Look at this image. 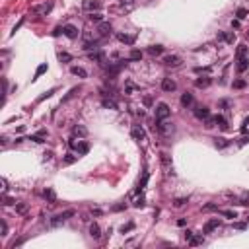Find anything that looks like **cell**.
Wrapping results in <instances>:
<instances>
[{"label": "cell", "mask_w": 249, "mask_h": 249, "mask_svg": "<svg viewBox=\"0 0 249 249\" xmlns=\"http://www.w3.org/2000/svg\"><path fill=\"white\" fill-rule=\"evenodd\" d=\"M249 49H247V45H238V51H236V61H238V64H236V68H238V72H245L247 68H249Z\"/></svg>", "instance_id": "obj_1"}, {"label": "cell", "mask_w": 249, "mask_h": 249, "mask_svg": "<svg viewBox=\"0 0 249 249\" xmlns=\"http://www.w3.org/2000/svg\"><path fill=\"white\" fill-rule=\"evenodd\" d=\"M68 146H70L74 152H78V156H84V154H88V150H90V144H88L86 140H76V136L70 138Z\"/></svg>", "instance_id": "obj_2"}, {"label": "cell", "mask_w": 249, "mask_h": 249, "mask_svg": "<svg viewBox=\"0 0 249 249\" xmlns=\"http://www.w3.org/2000/svg\"><path fill=\"white\" fill-rule=\"evenodd\" d=\"M55 8V0H45L43 4H37V6H31V12L37 14V16H47L51 14V10Z\"/></svg>", "instance_id": "obj_3"}, {"label": "cell", "mask_w": 249, "mask_h": 249, "mask_svg": "<svg viewBox=\"0 0 249 249\" xmlns=\"http://www.w3.org/2000/svg\"><path fill=\"white\" fill-rule=\"evenodd\" d=\"M171 115V109L167 103H158L156 105V121H165Z\"/></svg>", "instance_id": "obj_4"}, {"label": "cell", "mask_w": 249, "mask_h": 249, "mask_svg": "<svg viewBox=\"0 0 249 249\" xmlns=\"http://www.w3.org/2000/svg\"><path fill=\"white\" fill-rule=\"evenodd\" d=\"M160 162H162V167H164L165 175H173V164H171V158H170V154L162 152V154H160Z\"/></svg>", "instance_id": "obj_5"}, {"label": "cell", "mask_w": 249, "mask_h": 249, "mask_svg": "<svg viewBox=\"0 0 249 249\" xmlns=\"http://www.w3.org/2000/svg\"><path fill=\"white\" fill-rule=\"evenodd\" d=\"M72 216H74V210H72V208H68V210L61 212V214H57V216L53 218V220H51V224H53V226H58L61 222H66L68 218H72Z\"/></svg>", "instance_id": "obj_6"}, {"label": "cell", "mask_w": 249, "mask_h": 249, "mask_svg": "<svg viewBox=\"0 0 249 249\" xmlns=\"http://www.w3.org/2000/svg\"><path fill=\"white\" fill-rule=\"evenodd\" d=\"M62 35H66L68 39H78V27L76 25H72V24H66V25H62Z\"/></svg>", "instance_id": "obj_7"}, {"label": "cell", "mask_w": 249, "mask_h": 249, "mask_svg": "<svg viewBox=\"0 0 249 249\" xmlns=\"http://www.w3.org/2000/svg\"><path fill=\"white\" fill-rule=\"evenodd\" d=\"M164 64L167 68H177V66H181V57H177V55H167V57H164Z\"/></svg>", "instance_id": "obj_8"}, {"label": "cell", "mask_w": 249, "mask_h": 249, "mask_svg": "<svg viewBox=\"0 0 249 249\" xmlns=\"http://www.w3.org/2000/svg\"><path fill=\"white\" fill-rule=\"evenodd\" d=\"M156 129H158L164 136H170V134L173 133V124H171V123H165V121H156Z\"/></svg>", "instance_id": "obj_9"}, {"label": "cell", "mask_w": 249, "mask_h": 249, "mask_svg": "<svg viewBox=\"0 0 249 249\" xmlns=\"http://www.w3.org/2000/svg\"><path fill=\"white\" fill-rule=\"evenodd\" d=\"M130 134H133V138H134V140H138V142L146 140V133H144V129L140 127V124H133V129H130Z\"/></svg>", "instance_id": "obj_10"}, {"label": "cell", "mask_w": 249, "mask_h": 249, "mask_svg": "<svg viewBox=\"0 0 249 249\" xmlns=\"http://www.w3.org/2000/svg\"><path fill=\"white\" fill-rule=\"evenodd\" d=\"M222 226V220H218V218H212V220H208L206 224H204V228H202V232L204 233H212L214 230H218Z\"/></svg>", "instance_id": "obj_11"}, {"label": "cell", "mask_w": 249, "mask_h": 249, "mask_svg": "<svg viewBox=\"0 0 249 249\" xmlns=\"http://www.w3.org/2000/svg\"><path fill=\"white\" fill-rule=\"evenodd\" d=\"M84 10H88V12H99L101 10V2H99V0H84Z\"/></svg>", "instance_id": "obj_12"}, {"label": "cell", "mask_w": 249, "mask_h": 249, "mask_svg": "<svg viewBox=\"0 0 249 249\" xmlns=\"http://www.w3.org/2000/svg\"><path fill=\"white\" fill-rule=\"evenodd\" d=\"M218 41H224V43H228V45H233V41H236V33H233V31H220V33H218Z\"/></svg>", "instance_id": "obj_13"}, {"label": "cell", "mask_w": 249, "mask_h": 249, "mask_svg": "<svg viewBox=\"0 0 249 249\" xmlns=\"http://www.w3.org/2000/svg\"><path fill=\"white\" fill-rule=\"evenodd\" d=\"M162 90L167 92V93L175 92V90H177V84H175V80H171V78H164V80H162Z\"/></svg>", "instance_id": "obj_14"}, {"label": "cell", "mask_w": 249, "mask_h": 249, "mask_svg": "<svg viewBox=\"0 0 249 249\" xmlns=\"http://www.w3.org/2000/svg\"><path fill=\"white\" fill-rule=\"evenodd\" d=\"M195 117H197V119H208V117H210L208 107H204V105H197V107H195Z\"/></svg>", "instance_id": "obj_15"}, {"label": "cell", "mask_w": 249, "mask_h": 249, "mask_svg": "<svg viewBox=\"0 0 249 249\" xmlns=\"http://www.w3.org/2000/svg\"><path fill=\"white\" fill-rule=\"evenodd\" d=\"M117 39H119L121 43H124V45H133L136 35H129V33H117Z\"/></svg>", "instance_id": "obj_16"}, {"label": "cell", "mask_w": 249, "mask_h": 249, "mask_svg": "<svg viewBox=\"0 0 249 249\" xmlns=\"http://www.w3.org/2000/svg\"><path fill=\"white\" fill-rule=\"evenodd\" d=\"M97 31H99V37H107V35H111V24L101 21L99 27H97Z\"/></svg>", "instance_id": "obj_17"}, {"label": "cell", "mask_w": 249, "mask_h": 249, "mask_svg": "<svg viewBox=\"0 0 249 249\" xmlns=\"http://www.w3.org/2000/svg\"><path fill=\"white\" fill-rule=\"evenodd\" d=\"M210 84H212V78H208V76H201V78H197V82H195V86L201 88V90L202 88H208Z\"/></svg>", "instance_id": "obj_18"}, {"label": "cell", "mask_w": 249, "mask_h": 249, "mask_svg": "<svg viewBox=\"0 0 249 249\" xmlns=\"http://www.w3.org/2000/svg\"><path fill=\"white\" fill-rule=\"evenodd\" d=\"M90 236H92L93 239H99V238H101V228L97 226V222H92V224H90Z\"/></svg>", "instance_id": "obj_19"}, {"label": "cell", "mask_w": 249, "mask_h": 249, "mask_svg": "<svg viewBox=\"0 0 249 249\" xmlns=\"http://www.w3.org/2000/svg\"><path fill=\"white\" fill-rule=\"evenodd\" d=\"M212 119H214V124H218L222 130H228V121H226L224 115H216V117H212Z\"/></svg>", "instance_id": "obj_20"}, {"label": "cell", "mask_w": 249, "mask_h": 249, "mask_svg": "<svg viewBox=\"0 0 249 249\" xmlns=\"http://www.w3.org/2000/svg\"><path fill=\"white\" fill-rule=\"evenodd\" d=\"M41 195H43V199H45V201H49L51 204H55V202H57V195H55V191H53V189H45V191H43Z\"/></svg>", "instance_id": "obj_21"}, {"label": "cell", "mask_w": 249, "mask_h": 249, "mask_svg": "<svg viewBox=\"0 0 249 249\" xmlns=\"http://www.w3.org/2000/svg\"><path fill=\"white\" fill-rule=\"evenodd\" d=\"M72 134H74V136H80V138H84V136H88V129L84 127V124H76V127L72 129Z\"/></svg>", "instance_id": "obj_22"}, {"label": "cell", "mask_w": 249, "mask_h": 249, "mask_svg": "<svg viewBox=\"0 0 249 249\" xmlns=\"http://www.w3.org/2000/svg\"><path fill=\"white\" fill-rule=\"evenodd\" d=\"M214 146H216V148H228L230 140H228V138H224V136H216L214 138Z\"/></svg>", "instance_id": "obj_23"}, {"label": "cell", "mask_w": 249, "mask_h": 249, "mask_svg": "<svg viewBox=\"0 0 249 249\" xmlns=\"http://www.w3.org/2000/svg\"><path fill=\"white\" fill-rule=\"evenodd\" d=\"M148 179H150V173H148V171H144L142 181L138 183V187H136V193H142V191H144V189H146V183H148Z\"/></svg>", "instance_id": "obj_24"}, {"label": "cell", "mask_w": 249, "mask_h": 249, "mask_svg": "<svg viewBox=\"0 0 249 249\" xmlns=\"http://www.w3.org/2000/svg\"><path fill=\"white\" fill-rule=\"evenodd\" d=\"M181 105H183V107H189V105H193V96H191L189 92H185V93L181 96Z\"/></svg>", "instance_id": "obj_25"}, {"label": "cell", "mask_w": 249, "mask_h": 249, "mask_svg": "<svg viewBox=\"0 0 249 249\" xmlns=\"http://www.w3.org/2000/svg\"><path fill=\"white\" fill-rule=\"evenodd\" d=\"M148 53H150L152 57H158V55L164 53V47H162V45H150V47H148Z\"/></svg>", "instance_id": "obj_26"}, {"label": "cell", "mask_w": 249, "mask_h": 249, "mask_svg": "<svg viewBox=\"0 0 249 249\" xmlns=\"http://www.w3.org/2000/svg\"><path fill=\"white\" fill-rule=\"evenodd\" d=\"M70 72H72L74 76H80V78H86V76H88V72H86L82 66H72V68H70Z\"/></svg>", "instance_id": "obj_27"}, {"label": "cell", "mask_w": 249, "mask_h": 249, "mask_svg": "<svg viewBox=\"0 0 249 249\" xmlns=\"http://www.w3.org/2000/svg\"><path fill=\"white\" fill-rule=\"evenodd\" d=\"M78 158H80V156H74V154H66V156L62 158V164H64V165H70V164L78 162Z\"/></svg>", "instance_id": "obj_28"}, {"label": "cell", "mask_w": 249, "mask_h": 249, "mask_svg": "<svg viewBox=\"0 0 249 249\" xmlns=\"http://www.w3.org/2000/svg\"><path fill=\"white\" fill-rule=\"evenodd\" d=\"M88 20H90V21H96V24H101V21H103V16H101L99 12H92L90 16H88Z\"/></svg>", "instance_id": "obj_29"}, {"label": "cell", "mask_w": 249, "mask_h": 249, "mask_svg": "<svg viewBox=\"0 0 249 249\" xmlns=\"http://www.w3.org/2000/svg\"><path fill=\"white\" fill-rule=\"evenodd\" d=\"M57 57H58V61H61V62H70V61H72V55L64 53V51H61V53H57Z\"/></svg>", "instance_id": "obj_30"}, {"label": "cell", "mask_w": 249, "mask_h": 249, "mask_svg": "<svg viewBox=\"0 0 249 249\" xmlns=\"http://www.w3.org/2000/svg\"><path fill=\"white\" fill-rule=\"evenodd\" d=\"M43 72H47V64H39V66H37V70H35V76H33L31 80L35 82V80H37V78L43 74Z\"/></svg>", "instance_id": "obj_31"}, {"label": "cell", "mask_w": 249, "mask_h": 249, "mask_svg": "<svg viewBox=\"0 0 249 249\" xmlns=\"http://www.w3.org/2000/svg\"><path fill=\"white\" fill-rule=\"evenodd\" d=\"M202 241H204V239H202L201 236H195V233H193V238L189 239V245H193V247H195V245H202Z\"/></svg>", "instance_id": "obj_32"}, {"label": "cell", "mask_w": 249, "mask_h": 249, "mask_svg": "<svg viewBox=\"0 0 249 249\" xmlns=\"http://www.w3.org/2000/svg\"><path fill=\"white\" fill-rule=\"evenodd\" d=\"M218 212H220L222 216H226V218H238V214L233 210H220V208H218Z\"/></svg>", "instance_id": "obj_33"}, {"label": "cell", "mask_w": 249, "mask_h": 249, "mask_svg": "<svg viewBox=\"0 0 249 249\" xmlns=\"http://www.w3.org/2000/svg\"><path fill=\"white\" fill-rule=\"evenodd\" d=\"M142 58V53L140 51H133V53H130V57H129V61H140Z\"/></svg>", "instance_id": "obj_34"}, {"label": "cell", "mask_w": 249, "mask_h": 249, "mask_svg": "<svg viewBox=\"0 0 249 249\" xmlns=\"http://www.w3.org/2000/svg\"><path fill=\"white\" fill-rule=\"evenodd\" d=\"M103 107H111V109H117V103L113 99H107V97H103Z\"/></svg>", "instance_id": "obj_35"}, {"label": "cell", "mask_w": 249, "mask_h": 249, "mask_svg": "<svg viewBox=\"0 0 249 249\" xmlns=\"http://www.w3.org/2000/svg\"><path fill=\"white\" fill-rule=\"evenodd\" d=\"M130 230H134V222H129L127 226H121V233H127Z\"/></svg>", "instance_id": "obj_36"}, {"label": "cell", "mask_w": 249, "mask_h": 249, "mask_svg": "<svg viewBox=\"0 0 249 249\" xmlns=\"http://www.w3.org/2000/svg\"><path fill=\"white\" fill-rule=\"evenodd\" d=\"M16 212H20V214H25V212H27V204H24V202H21V204H16Z\"/></svg>", "instance_id": "obj_37"}, {"label": "cell", "mask_w": 249, "mask_h": 249, "mask_svg": "<svg viewBox=\"0 0 249 249\" xmlns=\"http://www.w3.org/2000/svg\"><path fill=\"white\" fill-rule=\"evenodd\" d=\"M233 88H236V90H241V88H245V80H233Z\"/></svg>", "instance_id": "obj_38"}, {"label": "cell", "mask_w": 249, "mask_h": 249, "mask_svg": "<svg viewBox=\"0 0 249 249\" xmlns=\"http://www.w3.org/2000/svg\"><path fill=\"white\" fill-rule=\"evenodd\" d=\"M247 18V10L245 8H239L238 10V20H245Z\"/></svg>", "instance_id": "obj_39"}, {"label": "cell", "mask_w": 249, "mask_h": 249, "mask_svg": "<svg viewBox=\"0 0 249 249\" xmlns=\"http://www.w3.org/2000/svg\"><path fill=\"white\" fill-rule=\"evenodd\" d=\"M134 206H136V208H144V197H142V195H140V199L134 201Z\"/></svg>", "instance_id": "obj_40"}, {"label": "cell", "mask_w": 249, "mask_h": 249, "mask_svg": "<svg viewBox=\"0 0 249 249\" xmlns=\"http://www.w3.org/2000/svg\"><path fill=\"white\" fill-rule=\"evenodd\" d=\"M247 129H249V117H245V119H243V124H241V133H247Z\"/></svg>", "instance_id": "obj_41"}, {"label": "cell", "mask_w": 249, "mask_h": 249, "mask_svg": "<svg viewBox=\"0 0 249 249\" xmlns=\"http://www.w3.org/2000/svg\"><path fill=\"white\" fill-rule=\"evenodd\" d=\"M21 24H24V18H21V20L18 21V24H16V25H14V29H12V33H10V35H14V33H16V31H18V29L21 27Z\"/></svg>", "instance_id": "obj_42"}, {"label": "cell", "mask_w": 249, "mask_h": 249, "mask_svg": "<svg viewBox=\"0 0 249 249\" xmlns=\"http://www.w3.org/2000/svg\"><path fill=\"white\" fill-rule=\"evenodd\" d=\"M53 93H55V90H49V92L45 93V96H41V97H39V101H43V99H47V97H51V96H53Z\"/></svg>", "instance_id": "obj_43"}, {"label": "cell", "mask_w": 249, "mask_h": 249, "mask_svg": "<svg viewBox=\"0 0 249 249\" xmlns=\"http://www.w3.org/2000/svg\"><path fill=\"white\" fill-rule=\"evenodd\" d=\"M2 236H8V224L2 220Z\"/></svg>", "instance_id": "obj_44"}, {"label": "cell", "mask_w": 249, "mask_h": 249, "mask_svg": "<svg viewBox=\"0 0 249 249\" xmlns=\"http://www.w3.org/2000/svg\"><path fill=\"white\" fill-rule=\"evenodd\" d=\"M233 228H238V230H245V222H238V224H233Z\"/></svg>", "instance_id": "obj_45"}, {"label": "cell", "mask_w": 249, "mask_h": 249, "mask_svg": "<svg viewBox=\"0 0 249 249\" xmlns=\"http://www.w3.org/2000/svg\"><path fill=\"white\" fill-rule=\"evenodd\" d=\"M133 90H138V88H136V86H133V84H129V86H127V90H124V93H130Z\"/></svg>", "instance_id": "obj_46"}, {"label": "cell", "mask_w": 249, "mask_h": 249, "mask_svg": "<svg viewBox=\"0 0 249 249\" xmlns=\"http://www.w3.org/2000/svg\"><path fill=\"white\" fill-rule=\"evenodd\" d=\"M220 107L228 109V107H230V101H228V99H222V101H220Z\"/></svg>", "instance_id": "obj_47"}, {"label": "cell", "mask_w": 249, "mask_h": 249, "mask_svg": "<svg viewBox=\"0 0 249 249\" xmlns=\"http://www.w3.org/2000/svg\"><path fill=\"white\" fill-rule=\"evenodd\" d=\"M185 202H187V199H177V201H175V206H183Z\"/></svg>", "instance_id": "obj_48"}, {"label": "cell", "mask_w": 249, "mask_h": 249, "mask_svg": "<svg viewBox=\"0 0 249 249\" xmlns=\"http://www.w3.org/2000/svg\"><path fill=\"white\" fill-rule=\"evenodd\" d=\"M4 204H6V206H10V204H14V201L8 199V197H4Z\"/></svg>", "instance_id": "obj_49"}, {"label": "cell", "mask_w": 249, "mask_h": 249, "mask_svg": "<svg viewBox=\"0 0 249 249\" xmlns=\"http://www.w3.org/2000/svg\"><path fill=\"white\" fill-rule=\"evenodd\" d=\"M61 33H62V27H57L55 31H53V35H55V37H57V35H61Z\"/></svg>", "instance_id": "obj_50"}, {"label": "cell", "mask_w": 249, "mask_h": 249, "mask_svg": "<svg viewBox=\"0 0 249 249\" xmlns=\"http://www.w3.org/2000/svg\"><path fill=\"white\" fill-rule=\"evenodd\" d=\"M185 224H187L185 218H179V220H177V226H185Z\"/></svg>", "instance_id": "obj_51"}, {"label": "cell", "mask_w": 249, "mask_h": 249, "mask_svg": "<svg viewBox=\"0 0 249 249\" xmlns=\"http://www.w3.org/2000/svg\"><path fill=\"white\" fill-rule=\"evenodd\" d=\"M43 156H45V160H51V158H53V152H45Z\"/></svg>", "instance_id": "obj_52"}, {"label": "cell", "mask_w": 249, "mask_h": 249, "mask_svg": "<svg viewBox=\"0 0 249 249\" xmlns=\"http://www.w3.org/2000/svg\"><path fill=\"white\" fill-rule=\"evenodd\" d=\"M92 214H96V216H99V214H101V210H99V208H92Z\"/></svg>", "instance_id": "obj_53"}, {"label": "cell", "mask_w": 249, "mask_h": 249, "mask_svg": "<svg viewBox=\"0 0 249 249\" xmlns=\"http://www.w3.org/2000/svg\"><path fill=\"white\" fill-rule=\"evenodd\" d=\"M232 27H239V20H233L232 21Z\"/></svg>", "instance_id": "obj_54"}, {"label": "cell", "mask_w": 249, "mask_h": 249, "mask_svg": "<svg viewBox=\"0 0 249 249\" xmlns=\"http://www.w3.org/2000/svg\"><path fill=\"white\" fill-rule=\"evenodd\" d=\"M124 208V204H117V206H113V210H123Z\"/></svg>", "instance_id": "obj_55"}, {"label": "cell", "mask_w": 249, "mask_h": 249, "mask_svg": "<svg viewBox=\"0 0 249 249\" xmlns=\"http://www.w3.org/2000/svg\"><path fill=\"white\" fill-rule=\"evenodd\" d=\"M247 220H249V216H247Z\"/></svg>", "instance_id": "obj_56"}]
</instances>
